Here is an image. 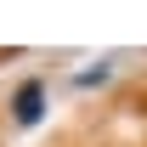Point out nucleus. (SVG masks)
<instances>
[{"label":"nucleus","mask_w":147,"mask_h":147,"mask_svg":"<svg viewBox=\"0 0 147 147\" xmlns=\"http://www.w3.org/2000/svg\"><path fill=\"white\" fill-rule=\"evenodd\" d=\"M40 113H45V79H23L11 91V119L28 130V125H40Z\"/></svg>","instance_id":"1"},{"label":"nucleus","mask_w":147,"mask_h":147,"mask_svg":"<svg viewBox=\"0 0 147 147\" xmlns=\"http://www.w3.org/2000/svg\"><path fill=\"white\" fill-rule=\"evenodd\" d=\"M108 74H113L108 62H96V68H85V74H79V85H102V79H108Z\"/></svg>","instance_id":"2"}]
</instances>
